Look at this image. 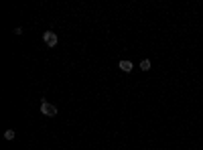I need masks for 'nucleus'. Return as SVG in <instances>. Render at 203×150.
<instances>
[{"instance_id": "20e7f679", "label": "nucleus", "mask_w": 203, "mask_h": 150, "mask_svg": "<svg viewBox=\"0 0 203 150\" xmlns=\"http://www.w3.org/2000/svg\"><path fill=\"white\" fill-rule=\"evenodd\" d=\"M150 65H152V63H150V59H142V61H140V69H142V71H148Z\"/></svg>"}, {"instance_id": "f257e3e1", "label": "nucleus", "mask_w": 203, "mask_h": 150, "mask_svg": "<svg viewBox=\"0 0 203 150\" xmlns=\"http://www.w3.org/2000/svg\"><path fill=\"white\" fill-rule=\"evenodd\" d=\"M41 114L43 116H47V118H53V116H57V107L53 106V103H49V102H41Z\"/></svg>"}, {"instance_id": "7ed1b4c3", "label": "nucleus", "mask_w": 203, "mask_h": 150, "mask_svg": "<svg viewBox=\"0 0 203 150\" xmlns=\"http://www.w3.org/2000/svg\"><path fill=\"white\" fill-rule=\"evenodd\" d=\"M118 67H120V69H122V71H124V73H130V71H132V67H134V65H132L130 61H128V59H122L120 63H118Z\"/></svg>"}, {"instance_id": "f03ea898", "label": "nucleus", "mask_w": 203, "mask_h": 150, "mask_svg": "<svg viewBox=\"0 0 203 150\" xmlns=\"http://www.w3.org/2000/svg\"><path fill=\"white\" fill-rule=\"evenodd\" d=\"M43 41H45V45H47V47H55L59 39H57V34H55V33L47 30V33H43Z\"/></svg>"}, {"instance_id": "39448f33", "label": "nucleus", "mask_w": 203, "mask_h": 150, "mask_svg": "<svg viewBox=\"0 0 203 150\" xmlns=\"http://www.w3.org/2000/svg\"><path fill=\"white\" fill-rule=\"evenodd\" d=\"M14 136H16L14 130H6L4 132V138H6V140H14Z\"/></svg>"}]
</instances>
